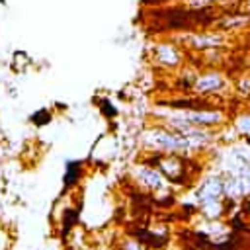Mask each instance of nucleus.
Listing matches in <instances>:
<instances>
[{"label":"nucleus","instance_id":"f257e3e1","mask_svg":"<svg viewBox=\"0 0 250 250\" xmlns=\"http://www.w3.org/2000/svg\"><path fill=\"white\" fill-rule=\"evenodd\" d=\"M49 119H51V115L45 113V109H41V113H33V115H31V121L37 123V125H43V123H47Z\"/></svg>","mask_w":250,"mask_h":250},{"label":"nucleus","instance_id":"f03ea898","mask_svg":"<svg viewBox=\"0 0 250 250\" xmlns=\"http://www.w3.org/2000/svg\"><path fill=\"white\" fill-rule=\"evenodd\" d=\"M102 105H104V109H105V111H104L105 115H109V117H111V115H115V113H117V111H115V107H113L107 100H104V102H102Z\"/></svg>","mask_w":250,"mask_h":250},{"label":"nucleus","instance_id":"7ed1b4c3","mask_svg":"<svg viewBox=\"0 0 250 250\" xmlns=\"http://www.w3.org/2000/svg\"><path fill=\"white\" fill-rule=\"evenodd\" d=\"M240 8L250 16V0H240Z\"/></svg>","mask_w":250,"mask_h":250}]
</instances>
